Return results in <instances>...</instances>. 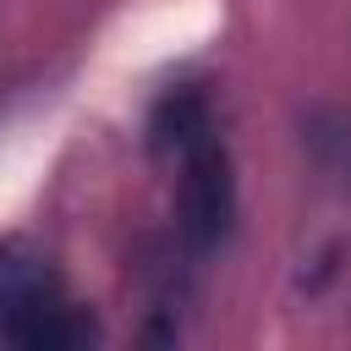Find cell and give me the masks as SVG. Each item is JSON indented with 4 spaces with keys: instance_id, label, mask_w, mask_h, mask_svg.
I'll return each instance as SVG.
<instances>
[{
    "instance_id": "1",
    "label": "cell",
    "mask_w": 351,
    "mask_h": 351,
    "mask_svg": "<svg viewBox=\"0 0 351 351\" xmlns=\"http://www.w3.org/2000/svg\"><path fill=\"white\" fill-rule=\"evenodd\" d=\"M186 170H181V236L208 252L225 230H230V214H236V176H230V154L203 137L192 143L186 154Z\"/></svg>"
},
{
    "instance_id": "2",
    "label": "cell",
    "mask_w": 351,
    "mask_h": 351,
    "mask_svg": "<svg viewBox=\"0 0 351 351\" xmlns=\"http://www.w3.org/2000/svg\"><path fill=\"white\" fill-rule=\"evenodd\" d=\"M11 346H27V351H77L99 335V324L82 313V307H55V302H38L27 313H16L5 329H0Z\"/></svg>"
},
{
    "instance_id": "3",
    "label": "cell",
    "mask_w": 351,
    "mask_h": 351,
    "mask_svg": "<svg viewBox=\"0 0 351 351\" xmlns=\"http://www.w3.org/2000/svg\"><path fill=\"white\" fill-rule=\"evenodd\" d=\"M208 137V99L203 88H170L148 115V148L154 154H186Z\"/></svg>"
},
{
    "instance_id": "4",
    "label": "cell",
    "mask_w": 351,
    "mask_h": 351,
    "mask_svg": "<svg viewBox=\"0 0 351 351\" xmlns=\"http://www.w3.org/2000/svg\"><path fill=\"white\" fill-rule=\"evenodd\" d=\"M44 296H49V269H44V258H33V252H22L16 241H5V247H0V329H5L16 313L38 307Z\"/></svg>"
}]
</instances>
